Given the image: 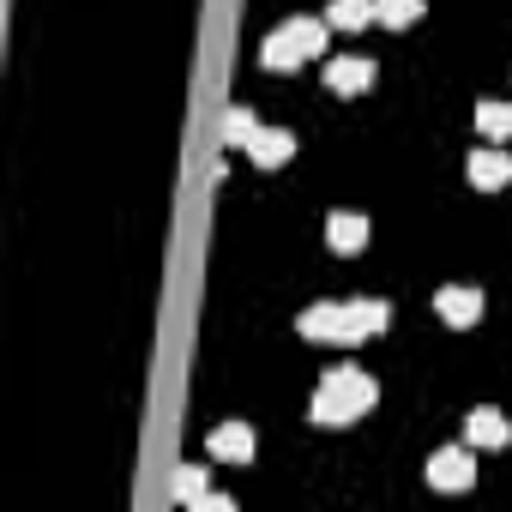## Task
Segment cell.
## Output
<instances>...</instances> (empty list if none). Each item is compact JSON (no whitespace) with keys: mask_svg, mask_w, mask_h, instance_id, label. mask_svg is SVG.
<instances>
[{"mask_svg":"<svg viewBox=\"0 0 512 512\" xmlns=\"http://www.w3.org/2000/svg\"><path fill=\"white\" fill-rule=\"evenodd\" d=\"M302 338H314V344H362V338H374V332H386L392 326V308L386 302H314L302 320Z\"/></svg>","mask_w":512,"mask_h":512,"instance_id":"cell-1","label":"cell"},{"mask_svg":"<svg viewBox=\"0 0 512 512\" xmlns=\"http://www.w3.org/2000/svg\"><path fill=\"white\" fill-rule=\"evenodd\" d=\"M368 410H374V380H368L362 368H326V380H320V392H314V422L350 428V422L368 416Z\"/></svg>","mask_w":512,"mask_h":512,"instance_id":"cell-2","label":"cell"},{"mask_svg":"<svg viewBox=\"0 0 512 512\" xmlns=\"http://www.w3.org/2000/svg\"><path fill=\"white\" fill-rule=\"evenodd\" d=\"M326 37H332V25H326V19H290V25H278V31L266 37L260 61H266L272 73H284V67H302V61H314V55L326 49Z\"/></svg>","mask_w":512,"mask_h":512,"instance_id":"cell-3","label":"cell"},{"mask_svg":"<svg viewBox=\"0 0 512 512\" xmlns=\"http://www.w3.org/2000/svg\"><path fill=\"white\" fill-rule=\"evenodd\" d=\"M428 482L446 488V494L470 488V482H476V458H470V446H440V452L428 458Z\"/></svg>","mask_w":512,"mask_h":512,"instance_id":"cell-4","label":"cell"},{"mask_svg":"<svg viewBox=\"0 0 512 512\" xmlns=\"http://www.w3.org/2000/svg\"><path fill=\"white\" fill-rule=\"evenodd\" d=\"M464 175H470V187L500 193V187L512 181V157H506V151H494V145H476V151H470V163H464Z\"/></svg>","mask_w":512,"mask_h":512,"instance_id":"cell-5","label":"cell"},{"mask_svg":"<svg viewBox=\"0 0 512 512\" xmlns=\"http://www.w3.org/2000/svg\"><path fill=\"white\" fill-rule=\"evenodd\" d=\"M368 79H374V61H368V55H338V61H326V85H332L338 97H362Z\"/></svg>","mask_w":512,"mask_h":512,"instance_id":"cell-6","label":"cell"},{"mask_svg":"<svg viewBox=\"0 0 512 512\" xmlns=\"http://www.w3.org/2000/svg\"><path fill=\"white\" fill-rule=\"evenodd\" d=\"M434 308H440V320H446V326H458V332H464V326H476V320H482V290H458V284H446V290L434 296Z\"/></svg>","mask_w":512,"mask_h":512,"instance_id":"cell-7","label":"cell"},{"mask_svg":"<svg viewBox=\"0 0 512 512\" xmlns=\"http://www.w3.org/2000/svg\"><path fill=\"white\" fill-rule=\"evenodd\" d=\"M247 157L260 163V169H278V163L296 157V133H284V127H260V133L247 139Z\"/></svg>","mask_w":512,"mask_h":512,"instance_id":"cell-8","label":"cell"},{"mask_svg":"<svg viewBox=\"0 0 512 512\" xmlns=\"http://www.w3.org/2000/svg\"><path fill=\"white\" fill-rule=\"evenodd\" d=\"M326 241H332V253H362L368 247V217L362 211H332L326 217Z\"/></svg>","mask_w":512,"mask_h":512,"instance_id":"cell-9","label":"cell"},{"mask_svg":"<svg viewBox=\"0 0 512 512\" xmlns=\"http://www.w3.org/2000/svg\"><path fill=\"white\" fill-rule=\"evenodd\" d=\"M464 440H470V446H506V440H512V422H506L500 410L482 404V410L464 416Z\"/></svg>","mask_w":512,"mask_h":512,"instance_id":"cell-10","label":"cell"},{"mask_svg":"<svg viewBox=\"0 0 512 512\" xmlns=\"http://www.w3.org/2000/svg\"><path fill=\"white\" fill-rule=\"evenodd\" d=\"M211 458H229V464H247L253 458V428L247 422H223V428H211Z\"/></svg>","mask_w":512,"mask_h":512,"instance_id":"cell-11","label":"cell"},{"mask_svg":"<svg viewBox=\"0 0 512 512\" xmlns=\"http://www.w3.org/2000/svg\"><path fill=\"white\" fill-rule=\"evenodd\" d=\"M368 19H374V0H332V7H326L332 31H362Z\"/></svg>","mask_w":512,"mask_h":512,"instance_id":"cell-12","label":"cell"},{"mask_svg":"<svg viewBox=\"0 0 512 512\" xmlns=\"http://www.w3.org/2000/svg\"><path fill=\"white\" fill-rule=\"evenodd\" d=\"M374 19H380L386 31H404V25L422 19V0H374Z\"/></svg>","mask_w":512,"mask_h":512,"instance_id":"cell-13","label":"cell"},{"mask_svg":"<svg viewBox=\"0 0 512 512\" xmlns=\"http://www.w3.org/2000/svg\"><path fill=\"white\" fill-rule=\"evenodd\" d=\"M482 139H512V103H476Z\"/></svg>","mask_w":512,"mask_h":512,"instance_id":"cell-14","label":"cell"},{"mask_svg":"<svg viewBox=\"0 0 512 512\" xmlns=\"http://www.w3.org/2000/svg\"><path fill=\"white\" fill-rule=\"evenodd\" d=\"M253 133H260V121H253V109H229V121H223V139H229V145H247Z\"/></svg>","mask_w":512,"mask_h":512,"instance_id":"cell-15","label":"cell"},{"mask_svg":"<svg viewBox=\"0 0 512 512\" xmlns=\"http://www.w3.org/2000/svg\"><path fill=\"white\" fill-rule=\"evenodd\" d=\"M199 494H205V470H199V464H187V470L175 476V500H199Z\"/></svg>","mask_w":512,"mask_h":512,"instance_id":"cell-16","label":"cell"},{"mask_svg":"<svg viewBox=\"0 0 512 512\" xmlns=\"http://www.w3.org/2000/svg\"><path fill=\"white\" fill-rule=\"evenodd\" d=\"M193 506H205V512H229V500H223V494H211V488H205V494H199Z\"/></svg>","mask_w":512,"mask_h":512,"instance_id":"cell-17","label":"cell"}]
</instances>
